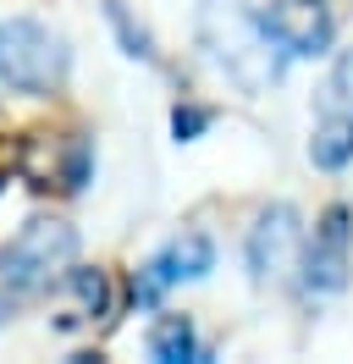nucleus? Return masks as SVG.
Returning a JSON list of instances; mask_svg holds the SVG:
<instances>
[{
    "label": "nucleus",
    "mask_w": 353,
    "mask_h": 364,
    "mask_svg": "<svg viewBox=\"0 0 353 364\" xmlns=\"http://www.w3.org/2000/svg\"><path fill=\"white\" fill-rule=\"evenodd\" d=\"M66 77V45L50 28L28 23V17H6L0 23V83L22 94H50Z\"/></svg>",
    "instance_id": "obj_3"
},
{
    "label": "nucleus",
    "mask_w": 353,
    "mask_h": 364,
    "mask_svg": "<svg viewBox=\"0 0 353 364\" xmlns=\"http://www.w3.org/2000/svg\"><path fill=\"white\" fill-rule=\"evenodd\" d=\"M88 166L94 155H88V138L78 133H33L17 155V171L44 193H78L88 182Z\"/></svg>",
    "instance_id": "obj_4"
},
{
    "label": "nucleus",
    "mask_w": 353,
    "mask_h": 364,
    "mask_svg": "<svg viewBox=\"0 0 353 364\" xmlns=\"http://www.w3.org/2000/svg\"><path fill=\"white\" fill-rule=\"evenodd\" d=\"M348 243H353V227H348V205H331L320 215V227L304 249V287L309 293H337L348 287Z\"/></svg>",
    "instance_id": "obj_6"
},
{
    "label": "nucleus",
    "mask_w": 353,
    "mask_h": 364,
    "mask_svg": "<svg viewBox=\"0 0 353 364\" xmlns=\"http://www.w3.org/2000/svg\"><path fill=\"white\" fill-rule=\"evenodd\" d=\"M72 254H78V232L66 221H28L0 249V320H11L28 298H39L56 276H66Z\"/></svg>",
    "instance_id": "obj_2"
},
{
    "label": "nucleus",
    "mask_w": 353,
    "mask_h": 364,
    "mask_svg": "<svg viewBox=\"0 0 353 364\" xmlns=\"http://www.w3.org/2000/svg\"><path fill=\"white\" fill-rule=\"evenodd\" d=\"M331 89H337V100H342V105L353 111V50L342 55V61H337V72H331Z\"/></svg>",
    "instance_id": "obj_14"
},
{
    "label": "nucleus",
    "mask_w": 353,
    "mask_h": 364,
    "mask_svg": "<svg viewBox=\"0 0 353 364\" xmlns=\"http://www.w3.org/2000/svg\"><path fill=\"white\" fill-rule=\"evenodd\" d=\"M66 287L78 293V304H83V315L78 320H105L110 309V282L100 265H66Z\"/></svg>",
    "instance_id": "obj_11"
},
{
    "label": "nucleus",
    "mask_w": 353,
    "mask_h": 364,
    "mask_svg": "<svg viewBox=\"0 0 353 364\" xmlns=\"http://www.w3.org/2000/svg\"><path fill=\"white\" fill-rule=\"evenodd\" d=\"M199 39L243 94H270L282 83V45L248 0H199Z\"/></svg>",
    "instance_id": "obj_1"
},
{
    "label": "nucleus",
    "mask_w": 353,
    "mask_h": 364,
    "mask_svg": "<svg viewBox=\"0 0 353 364\" xmlns=\"http://www.w3.org/2000/svg\"><path fill=\"white\" fill-rule=\"evenodd\" d=\"M298 259V210L293 205H270L260 210V221L248 232V276L254 282H276L293 271Z\"/></svg>",
    "instance_id": "obj_8"
},
{
    "label": "nucleus",
    "mask_w": 353,
    "mask_h": 364,
    "mask_svg": "<svg viewBox=\"0 0 353 364\" xmlns=\"http://www.w3.org/2000/svg\"><path fill=\"white\" fill-rule=\"evenodd\" d=\"M309 160H315L320 171H342V166L353 160V122H342V116L320 122L315 138H309Z\"/></svg>",
    "instance_id": "obj_10"
},
{
    "label": "nucleus",
    "mask_w": 353,
    "mask_h": 364,
    "mask_svg": "<svg viewBox=\"0 0 353 364\" xmlns=\"http://www.w3.org/2000/svg\"><path fill=\"white\" fill-rule=\"evenodd\" d=\"M149 353L160 364H188V359H204V348H199V337H194V326L182 315H166L160 326L149 331Z\"/></svg>",
    "instance_id": "obj_9"
},
{
    "label": "nucleus",
    "mask_w": 353,
    "mask_h": 364,
    "mask_svg": "<svg viewBox=\"0 0 353 364\" xmlns=\"http://www.w3.org/2000/svg\"><path fill=\"white\" fill-rule=\"evenodd\" d=\"M105 17H110V28L122 33L127 55H138V61H154V45H149V33H144V28H138V23L127 17V6H122V0H110V6H105Z\"/></svg>",
    "instance_id": "obj_12"
},
{
    "label": "nucleus",
    "mask_w": 353,
    "mask_h": 364,
    "mask_svg": "<svg viewBox=\"0 0 353 364\" xmlns=\"http://www.w3.org/2000/svg\"><path fill=\"white\" fill-rule=\"evenodd\" d=\"M210 259H216L210 237H204V232H182V237H172V243L138 271L132 298H138V304H154V298L166 293V287H176V282H199V276L210 271Z\"/></svg>",
    "instance_id": "obj_5"
},
{
    "label": "nucleus",
    "mask_w": 353,
    "mask_h": 364,
    "mask_svg": "<svg viewBox=\"0 0 353 364\" xmlns=\"http://www.w3.org/2000/svg\"><path fill=\"white\" fill-rule=\"evenodd\" d=\"M204 127H210V111H199V105H176L172 111V133L176 138H199Z\"/></svg>",
    "instance_id": "obj_13"
},
{
    "label": "nucleus",
    "mask_w": 353,
    "mask_h": 364,
    "mask_svg": "<svg viewBox=\"0 0 353 364\" xmlns=\"http://www.w3.org/2000/svg\"><path fill=\"white\" fill-rule=\"evenodd\" d=\"M260 17L270 28V39L282 45V55H320L337 33V23L320 0H270Z\"/></svg>",
    "instance_id": "obj_7"
}]
</instances>
